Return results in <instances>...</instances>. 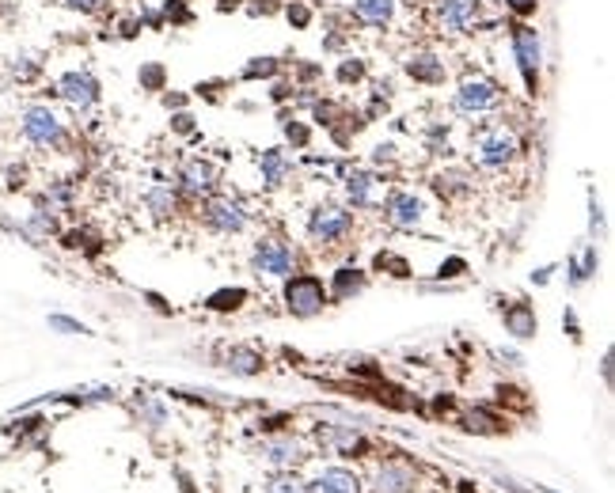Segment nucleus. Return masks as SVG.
Instances as JSON below:
<instances>
[{
	"mask_svg": "<svg viewBox=\"0 0 615 493\" xmlns=\"http://www.w3.org/2000/svg\"><path fill=\"white\" fill-rule=\"evenodd\" d=\"M331 76H334V84H342V88H362L369 80V61L362 54H342Z\"/></svg>",
	"mask_w": 615,
	"mask_h": 493,
	"instance_id": "obj_25",
	"label": "nucleus"
},
{
	"mask_svg": "<svg viewBox=\"0 0 615 493\" xmlns=\"http://www.w3.org/2000/svg\"><path fill=\"white\" fill-rule=\"evenodd\" d=\"M19 137L38 153H57L69 144V125L50 103H27L19 111Z\"/></svg>",
	"mask_w": 615,
	"mask_h": 493,
	"instance_id": "obj_3",
	"label": "nucleus"
},
{
	"mask_svg": "<svg viewBox=\"0 0 615 493\" xmlns=\"http://www.w3.org/2000/svg\"><path fill=\"white\" fill-rule=\"evenodd\" d=\"M282 133L293 148H308L312 144V125L304 118H296L293 111H282Z\"/></svg>",
	"mask_w": 615,
	"mask_h": 493,
	"instance_id": "obj_31",
	"label": "nucleus"
},
{
	"mask_svg": "<svg viewBox=\"0 0 615 493\" xmlns=\"http://www.w3.org/2000/svg\"><path fill=\"white\" fill-rule=\"evenodd\" d=\"M471 175H463V171H437L433 175V190L441 198H463V194H471Z\"/></svg>",
	"mask_w": 615,
	"mask_h": 493,
	"instance_id": "obj_29",
	"label": "nucleus"
},
{
	"mask_svg": "<svg viewBox=\"0 0 615 493\" xmlns=\"http://www.w3.org/2000/svg\"><path fill=\"white\" fill-rule=\"evenodd\" d=\"M600 228H604V212H600V202L592 198V202H589V232L600 235Z\"/></svg>",
	"mask_w": 615,
	"mask_h": 493,
	"instance_id": "obj_53",
	"label": "nucleus"
},
{
	"mask_svg": "<svg viewBox=\"0 0 615 493\" xmlns=\"http://www.w3.org/2000/svg\"><path fill=\"white\" fill-rule=\"evenodd\" d=\"M399 69H402V76H407L411 84H422V88H444V80L452 76L449 57H444L441 50H433V46L407 50V54H402V61H399Z\"/></svg>",
	"mask_w": 615,
	"mask_h": 493,
	"instance_id": "obj_7",
	"label": "nucleus"
},
{
	"mask_svg": "<svg viewBox=\"0 0 615 493\" xmlns=\"http://www.w3.org/2000/svg\"><path fill=\"white\" fill-rule=\"evenodd\" d=\"M266 493H304V486L296 482L293 475H278V478H273V482L266 486Z\"/></svg>",
	"mask_w": 615,
	"mask_h": 493,
	"instance_id": "obj_48",
	"label": "nucleus"
},
{
	"mask_svg": "<svg viewBox=\"0 0 615 493\" xmlns=\"http://www.w3.org/2000/svg\"><path fill=\"white\" fill-rule=\"evenodd\" d=\"M259 175H263V186L278 190L289 175H293V160L285 148H263L259 153Z\"/></svg>",
	"mask_w": 615,
	"mask_h": 493,
	"instance_id": "obj_17",
	"label": "nucleus"
},
{
	"mask_svg": "<svg viewBox=\"0 0 615 493\" xmlns=\"http://www.w3.org/2000/svg\"><path fill=\"white\" fill-rule=\"evenodd\" d=\"M562 330L570 334V341H574V346H581V341H585L581 323H578V311H574V308H566V311H562Z\"/></svg>",
	"mask_w": 615,
	"mask_h": 493,
	"instance_id": "obj_44",
	"label": "nucleus"
},
{
	"mask_svg": "<svg viewBox=\"0 0 615 493\" xmlns=\"http://www.w3.org/2000/svg\"><path fill=\"white\" fill-rule=\"evenodd\" d=\"M501 327L505 334H513L517 341H528L540 334V319H536V308L528 304V300H513V304L501 308Z\"/></svg>",
	"mask_w": 615,
	"mask_h": 493,
	"instance_id": "obj_16",
	"label": "nucleus"
},
{
	"mask_svg": "<svg viewBox=\"0 0 615 493\" xmlns=\"http://www.w3.org/2000/svg\"><path fill=\"white\" fill-rule=\"evenodd\" d=\"M69 12H80V15H99V12H107L111 0H61Z\"/></svg>",
	"mask_w": 615,
	"mask_h": 493,
	"instance_id": "obj_43",
	"label": "nucleus"
},
{
	"mask_svg": "<svg viewBox=\"0 0 615 493\" xmlns=\"http://www.w3.org/2000/svg\"><path fill=\"white\" fill-rule=\"evenodd\" d=\"M141 202H144V209L153 212L156 221H172L175 212H179V194H175V186H167V182H156V186H148Z\"/></svg>",
	"mask_w": 615,
	"mask_h": 493,
	"instance_id": "obj_20",
	"label": "nucleus"
},
{
	"mask_svg": "<svg viewBox=\"0 0 615 493\" xmlns=\"http://www.w3.org/2000/svg\"><path fill=\"white\" fill-rule=\"evenodd\" d=\"M422 5H430V0H402V8H422Z\"/></svg>",
	"mask_w": 615,
	"mask_h": 493,
	"instance_id": "obj_59",
	"label": "nucleus"
},
{
	"mask_svg": "<svg viewBox=\"0 0 615 493\" xmlns=\"http://www.w3.org/2000/svg\"><path fill=\"white\" fill-rule=\"evenodd\" d=\"M498 357L509 364V369H517V364H521V353H513V350H498Z\"/></svg>",
	"mask_w": 615,
	"mask_h": 493,
	"instance_id": "obj_55",
	"label": "nucleus"
},
{
	"mask_svg": "<svg viewBox=\"0 0 615 493\" xmlns=\"http://www.w3.org/2000/svg\"><path fill=\"white\" fill-rule=\"evenodd\" d=\"M50 327L61 330V334H92L88 327L76 323V319H69V315H50Z\"/></svg>",
	"mask_w": 615,
	"mask_h": 493,
	"instance_id": "obj_45",
	"label": "nucleus"
},
{
	"mask_svg": "<svg viewBox=\"0 0 615 493\" xmlns=\"http://www.w3.org/2000/svg\"><path fill=\"white\" fill-rule=\"evenodd\" d=\"M521 156V141L509 125H482L471 137V160L482 171H505Z\"/></svg>",
	"mask_w": 615,
	"mask_h": 493,
	"instance_id": "obj_5",
	"label": "nucleus"
},
{
	"mask_svg": "<svg viewBox=\"0 0 615 493\" xmlns=\"http://www.w3.org/2000/svg\"><path fill=\"white\" fill-rule=\"evenodd\" d=\"M263 456L273 467H293L296 459H304V448H301L296 437H273V440L263 444Z\"/></svg>",
	"mask_w": 615,
	"mask_h": 493,
	"instance_id": "obj_26",
	"label": "nucleus"
},
{
	"mask_svg": "<svg viewBox=\"0 0 615 493\" xmlns=\"http://www.w3.org/2000/svg\"><path fill=\"white\" fill-rule=\"evenodd\" d=\"M172 133L175 137H194L198 133V118L190 111H172Z\"/></svg>",
	"mask_w": 615,
	"mask_h": 493,
	"instance_id": "obj_40",
	"label": "nucleus"
},
{
	"mask_svg": "<svg viewBox=\"0 0 615 493\" xmlns=\"http://www.w3.org/2000/svg\"><path fill=\"white\" fill-rule=\"evenodd\" d=\"M604 380L611 383V353H604Z\"/></svg>",
	"mask_w": 615,
	"mask_h": 493,
	"instance_id": "obj_58",
	"label": "nucleus"
},
{
	"mask_svg": "<svg viewBox=\"0 0 615 493\" xmlns=\"http://www.w3.org/2000/svg\"><path fill=\"white\" fill-rule=\"evenodd\" d=\"M353 232V212L346 205H315L308 212V240L320 247H334L342 243Z\"/></svg>",
	"mask_w": 615,
	"mask_h": 493,
	"instance_id": "obj_9",
	"label": "nucleus"
},
{
	"mask_svg": "<svg viewBox=\"0 0 615 493\" xmlns=\"http://www.w3.org/2000/svg\"><path fill=\"white\" fill-rule=\"evenodd\" d=\"M293 88L296 92H312L315 84L323 80V65H315V61H293Z\"/></svg>",
	"mask_w": 615,
	"mask_h": 493,
	"instance_id": "obj_33",
	"label": "nucleus"
},
{
	"mask_svg": "<svg viewBox=\"0 0 615 493\" xmlns=\"http://www.w3.org/2000/svg\"><path fill=\"white\" fill-rule=\"evenodd\" d=\"M380 209H384V221L399 232H414L426 221V198L414 194V190H392Z\"/></svg>",
	"mask_w": 615,
	"mask_h": 493,
	"instance_id": "obj_13",
	"label": "nucleus"
},
{
	"mask_svg": "<svg viewBox=\"0 0 615 493\" xmlns=\"http://www.w3.org/2000/svg\"><path fill=\"white\" fill-rule=\"evenodd\" d=\"M42 57L38 54H15L12 61H8V76L15 80V84H38V76H42Z\"/></svg>",
	"mask_w": 615,
	"mask_h": 493,
	"instance_id": "obj_30",
	"label": "nucleus"
},
{
	"mask_svg": "<svg viewBox=\"0 0 615 493\" xmlns=\"http://www.w3.org/2000/svg\"><path fill=\"white\" fill-rule=\"evenodd\" d=\"M551 273H555V270L543 266V270H536V273H532V281H536V285H547V281H551Z\"/></svg>",
	"mask_w": 615,
	"mask_h": 493,
	"instance_id": "obj_56",
	"label": "nucleus"
},
{
	"mask_svg": "<svg viewBox=\"0 0 615 493\" xmlns=\"http://www.w3.org/2000/svg\"><path fill=\"white\" fill-rule=\"evenodd\" d=\"M137 31H144L137 15H125V19H118V38H137Z\"/></svg>",
	"mask_w": 615,
	"mask_h": 493,
	"instance_id": "obj_52",
	"label": "nucleus"
},
{
	"mask_svg": "<svg viewBox=\"0 0 615 493\" xmlns=\"http://www.w3.org/2000/svg\"><path fill=\"white\" fill-rule=\"evenodd\" d=\"M160 99H164L167 111H186L190 106V92H160Z\"/></svg>",
	"mask_w": 615,
	"mask_h": 493,
	"instance_id": "obj_50",
	"label": "nucleus"
},
{
	"mask_svg": "<svg viewBox=\"0 0 615 493\" xmlns=\"http://www.w3.org/2000/svg\"><path fill=\"white\" fill-rule=\"evenodd\" d=\"M312 8H331V5H338V0H308Z\"/></svg>",
	"mask_w": 615,
	"mask_h": 493,
	"instance_id": "obj_57",
	"label": "nucleus"
},
{
	"mask_svg": "<svg viewBox=\"0 0 615 493\" xmlns=\"http://www.w3.org/2000/svg\"><path fill=\"white\" fill-rule=\"evenodd\" d=\"M498 8H505L509 19H532L540 12V0H498Z\"/></svg>",
	"mask_w": 615,
	"mask_h": 493,
	"instance_id": "obj_39",
	"label": "nucleus"
},
{
	"mask_svg": "<svg viewBox=\"0 0 615 493\" xmlns=\"http://www.w3.org/2000/svg\"><path fill=\"white\" fill-rule=\"evenodd\" d=\"M243 12L254 19H266V15H282V0H243Z\"/></svg>",
	"mask_w": 615,
	"mask_h": 493,
	"instance_id": "obj_41",
	"label": "nucleus"
},
{
	"mask_svg": "<svg viewBox=\"0 0 615 493\" xmlns=\"http://www.w3.org/2000/svg\"><path fill=\"white\" fill-rule=\"evenodd\" d=\"M54 95L65 99L73 111H95L103 103V84L92 69H69L54 80Z\"/></svg>",
	"mask_w": 615,
	"mask_h": 493,
	"instance_id": "obj_8",
	"label": "nucleus"
},
{
	"mask_svg": "<svg viewBox=\"0 0 615 493\" xmlns=\"http://www.w3.org/2000/svg\"><path fill=\"white\" fill-rule=\"evenodd\" d=\"M346 114H342V106L338 103H331V99H312V122L315 125H323V130H331L334 122H342Z\"/></svg>",
	"mask_w": 615,
	"mask_h": 493,
	"instance_id": "obj_36",
	"label": "nucleus"
},
{
	"mask_svg": "<svg viewBox=\"0 0 615 493\" xmlns=\"http://www.w3.org/2000/svg\"><path fill=\"white\" fill-rule=\"evenodd\" d=\"M365 285H369V277L357 270V266H338V270L331 273L327 296H331V300H350V296H357V292H365Z\"/></svg>",
	"mask_w": 615,
	"mask_h": 493,
	"instance_id": "obj_22",
	"label": "nucleus"
},
{
	"mask_svg": "<svg viewBox=\"0 0 615 493\" xmlns=\"http://www.w3.org/2000/svg\"><path fill=\"white\" fill-rule=\"evenodd\" d=\"M137 414H141V421H148L153 429L167 425V410H164L160 399H137Z\"/></svg>",
	"mask_w": 615,
	"mask_h": 493,
	"instance_id": "obj_38",
	"label": "nucleus"
},
{
	"mask_svg": "<svg viewBox=\"0 0 615 493\" xmlns=\"http://www.w3.org/2000/svg\"><path fill=\"white\" fill-rule=\"evenodd\" d=\"M217 179H221L217 163L205 156H190L179 163V190L186 198H209L217 190Z\"/></svg>",
	"mask_w": 615,
	"mask_h": 493,
	"instance_id": "obj_14",
	"label": "nucleus"
},
{
	"mask_svg": "<svg viewBox=\"0 0 615 493\" xmlns=\"http://www.w3.org/2000/svg\"><path fill=\"white\" fill-rule=\"evenodd\" d=\"M285 73V61L282 57H273V54H259V57H251L240 65V80L243 84H259V80H278Z\"/></svg>",
	"mask_w": 615,
	"mask_h": 493,
	"instance_id": "obj_24",
	"label": "nucleus"
},
{
	"mask_svg": "<svg viewBox=\"0 0 615 493\" xmlns=\"http://www.w3.org/2000/svg\"><path fill=\"white\" fill-rule=\"evenodd\" d=\"M509 54L517 61L524 92L536 99L543 88V35L532 19H509Z\"/></svg>",
	"mask_w": 615,
	"mask_h": 493,
	"instance_id": "obj_1",
	"label": "nucleus"
},
{
	"mask_svg": "<svg viewBox=\"0 0 615 493\" xmlns=\"http://www.w3.org/2000/svg\"><path fill=\"white\" fill-rule=\"evenodd\" d=\"M597 270H600V254H597V243H585L574 259L566 262V281H570V289H581L585 281H592L597 277Z\"/></svg>",
	"mask_w": 615,
	"mask_h": 493,
	"instance_id": "obj_19",
	"label": "nucleus"
},
{
	"mask_svg": "<svg viewBox=\"0 0 615 493\" xmlns=\"http://www.w3.org/2000/svg\"><path fill=\"white\" fill-rule=\"evenodd\" d=\"M346 15L362 31H392L402 19V0H346Z\"/></svg>",
	"mask_w": 615,
	"mask_h": 493,
	"instance_id": "obj_10",
	"label": "nucleus"
},
{
	"mask_svg": "<svg viewBox=\"0 0 615 493\" xmlns=\"http://www.w3.org/2000/svg\"><path fill=\"white\" fill-rule=\"evenodd\" d=\"M395 156H399V148H395L392 141H380V144L372 148V163H395Z\"/></svg>",
	"mask_w": 615,
	"mask_h": 493,
	"instance_id": "obj_51",
	"label": "nucleus"
},
{
	"mask_svg": "<svg viewBox=\"0 0 615 493\" xmlns=\"http://www.w3.org/2000/svg\"><path fill=\"white\" fill-rule=\"evenodd\" d=\"M282 300H285V311L296 315V319H312L331 304L323 277L320 273H296V270L282 281Z\"/></svg>",
	"mask_w": 615,
	"mask_h": 493,
	"instance_id": "obj_6",
	"label": "nucleus"
},
{
	"mask_svg": "<svg viewBox=\"0 0 615 493\" xmlns=\"http://www.w3.org/2000/svg\"><path fill=\"white\" fill-rule=\"evenodd\" d=\"M243 304H247V289H217L205 300L209 311H240Z\"/></svg>",
	"mask_w": 615,
	"mask_h": 493,
	"instance_id": "obj_34",
	"label": "nucleus"
},
{
	"mask_svg": "<svg viewBox=\"0 0 615 493\" xmlns=\"http://www.w3.org/2000/svg\"><path fill=\"white\" fill-rule=\"evenodd\" d=\"M137 84H141V92H167V84H172V73H167L164 61H141L137 65Z\"/></svg>",
	"mask_w": 615,
	"mask_h": 493,
	"instance_id": "obj_27",
	"label": "nucleus"
},
{
	"mask_svg": "<svg viewBox=\"0 0 615 493\" xmlns=\"http://www.w3.org/2000/svg\"><path fill=\"white\" fill-rule=\"evenodd\" d=\"M160 15H164V24H172V27L194 24V12H190L186 0H164V5H160Z\"/></svg>",
	"mask_w": 615,
	"mask_h": 493,
	"instance_id": "obj_37",
	"label": "nucleus"
},
{
	"mask_svg": "<svg viewBox=\"0 0 615 493\" xmlns=\"http://www.w3.org/2000/svg\"><path fill=\"white\" fill-rule=\"evenodd\" d=\"M505 103V88L479 69H468L452 88V111L460 118H486Z\"/></svg>",
	"mask_w": 615,
	"mask_h": 493,
	"instance_id": "obj_2",
	"label": "nucleus"
},
{
	"mask_svg": "<svg viewBox=\"0 0 615 493\" xmlns=\"http://www.w3.org/2000/svg\"><path fill=\"white\" fill-rule=\"evenodd\" d=\"M24 235L27 240H46V235H57V217L50 209H35L27 224H24Z\"/></svg>",
	"mask_w": 615,
	"mask_h": 493,
	"instance_id": "obj_32",
	"label": "nucleus"
},
{
	"mask_svg": "<svg viewBox=\"0 0 615 493\" xmlns=\"http://www.w3.org/2000/svg\"><path fill=\"white\" fill-rule=\"evenodd\" d=\"M251 270L259 277H273V281H285L296 270V251L285 240H259L251 251Z\"/></svg>",
	"mask_w": 615,
	"mask_h": 493,
	"instance_id": "obj_11",
	"label": "nucleus"
},
{
	"mask_svg": "<svg viewBox=\"0 0 615 493\" xmlns=\"http://www.w3.org/2000/svg\"><path fill=\"white\" fill-rule=\"evenodd\" d=\"M463 429L468 433H501V418H494L491 410H482V406H475V410H468L463 414Z\"/></svg>",
	"mask_w": 615,
	"mask_h": 493,
	"instance_id": "obj_35",
	"label": "nucleus"
},
{
	"mask_svg": "<svg viewBox=\"0 0 615 493\" xmlns=\"http://www.w3.org/2000/svg\"><path fill=\"white\" fill-rule=\"evenodd\" d=\"M353 38V31H327L323 35V50L327 54H338V50H346V42Z\"/></svg>",
	"mask_w": 615,
	"mask_h": 493,
	"instance_id": "obj_47",
	"label": "nucleus"
},
{
	"mask_svg": "<svg viewBox=\"0 0 615 493\" xmlns=\"http://www.w3.org/2000/svg\"><path fill=\"white\" fill-rule=\"evenodd\" d=\"M296 95V88H293V80H285V76H278V80H270V103L273 106H285L289 99Z\"/></svg>",
	"mask_w": 615,
	"mask_h": 493,
	"instance_id": "obj_42",
	"label": "nucleus"
},
{
	"mask_svg": "<svg viewBox=\"0 0 615 493\" xmlns=\"http://www.w3.org/2000/svg\"><path fill=\"white\" fill-rule=\"evenodd\" d=\"M50 198H54V202H61V205H65V202L73 198V186H65V182H61V186H50Z\"/></svg>",
	"mask_w": 615,
	"mask_h": 493,
	"instance_id": "obj_54",
	"label": "nucleus"
},
{
	"mask_svg": "<svg viewBox=\"0 0 615 493\" xmlns=\"http://www.w3.org/2000/svg\"><path fill=\"white\" fill-rule=\"evenodd\" d=\"M282 15L293 31H312L315 19H320V8H312L308 0H282Z\"/></svg>",
	"mask_w": 615,
	"mask_h": 493,
	"instance_id": "obj_28",
	"label": "nucleus"
},
{
	"mask_svg": "<svg viewBox=\"0 0 615 493\" xmlns=\"http://www.w3.org/2000/svg\"><path fill=\"white\" fill-rule=\"evenodd\" d=\"M312 493H362V482H357L353 470L327 467V470H320V475H315Z\"/></svg>",
	"mask_w": 615,
	"mask_h": 493,
	"instance_id": "obj_23",
	"label": "nucleus"
},
{
	"mask_svg": "<svg viewBox=\"0 0 615 493\" xmlns=\"http://www.w3.org/2000/svg\"><path fill=\"white\" fill-rule=\"evenodd\" d=\"M372 489L376 493H411L414 489V470L402 463H380L372 475Z\"/></svg>",
	"mask_w": 615,
	"mask_h": 493,
	"instance_id": "obj_18",
	"label": "nucleus"
},
{
	"mask_svg": "<svg viewBox=\"0 0 615 493\" xmlns=\"http://www.w3.org/2000/svg\"><path fill=\"white\" fill-rule=\"evenodd\" d=\"M224 369L232 372V376H259L263 369H266V357L254 350V346H232L228 353H224Z\"/></svg>",
	"mask_w": 615,
	"mask_h": 493,
	"instance_id": "obj_21",
	"label": "nucleus"
},
{
	"mask_svg": "<svg viewBox=\"0 0 615 493\" xmlns=\"http://www.w3.org/2000/svg\"><path fill=\"white\" fill-rule=\"evenodd\" d=\"M202 221L213 232H221V235H240L251 224V212L243 209V202L228 198V194H209L205 209H202Z\"/></svg>",
	"mask_w": 615,
	"mask_h": 493,
	"instance_id": "obj_12",
	"label": "nucleus"
},
{
	"mask_svg": "<svg viewBox=\"0 0 615 493\" xmlns=\"http://www.w3.org/2000/svg\"><path fill=\"white\" fill-rule=\"evenodd\" d=\"M430 27L441 38H468L482 27V0H430Z\"/></svg>",
	"mask_w": 615,
	"mask_h": 493,
	"instance_id": "obj_4",
	"label": "nucleus"
},
{
	"mask_svg": "<svg viewBox=\"0 0 615 493\" xmlns=\"http://www.w3.org/2000/svg\"><path fill=\"white\" fill-rule=\"evenodd\" d=\"M380 175H372V171L365 167H353L346 171V179H342V190H346V202L353 209H376L380 205Z\"/></svg>",
	"mask_w": 615,
	"mask_h": 493,
	"instance_id": "obj_15",
	"label": "nucleus"
},
{
	"mask_svg": "<svg viewBox=\"0 0 615 493\" xmlns=\"http://www.w3.org/2000/svg\"><path fill=\"white\" fill-rule=\"evenodd\" d=\"M376 266H388L392 277H411V266L402 259H395V254H376Z\"/></svg>",
	"mask_w": 615,
	"mask_h": 493,
	"instance_id": "obj_49",
	"label": "nucleus"
},
{
	"mask_svg": "<svg viewBox=\"0 0 615 493\" xmlns=\"http://www.w3.org/2000/svg\"><path fill=\"white\" fill-rule=\"evenodd\" d=\"M463 273H468V262H463V259H444V262L437 266L441 281H452V277H463Z\"/></svg>",
	"mask_w": 615,
	"mask_h": 493,
	"instance_id": "obj_46",
	"label": "nucleus"
}]
</instances>
